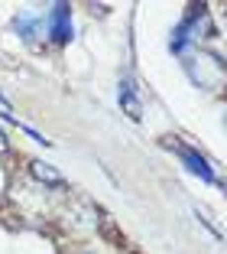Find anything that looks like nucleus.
<instances>
[{"label": "nucleus", "mask_w": 227, "mask_h": 254, "mask_svg": "<svg viewBox=\"0 0 227 254\" xmlns=\"http://www.w3.org/2000/svg\"><path fill=\"white\" fill-rule=\"evenodd\" d=\"M49 36L55 43H68L72 39V7L68 3H55L49 13Z\"/></svg>", "instance_id": "f257e3e1"}, {"label": "nucleus", "mask_w": 227, "mask_h": 254, "mask_svg": "<svg viewBox=\"0 0 227 254\" xmlns=\"http://www.w3.org/2000/svg\"><path fill=\"white\" fill-rule=\"evenodd\" d=\"M169 147H172V150H176V153H179V157L185 160V166H188V170L195 173V176H201V180H205V183H214V170H211V166H208V160L201 157V153H195V150H191V147H182V143H179V140H169Z\"/></svg>", "instance_id": "f03ea898"}, {"label": "nucleus", "mask_w": 227, "mask_h": 254, "mask_svg": "<svg viewBox=\"0 0 227 254\" xmlns=\"http://www.w3.org/2000/svg\"><path fill=\"white\" fill-rule=\"evenodd\" d=\"M117 98H120V108L127 111V118H133V121L143 118V105H139V95H136V88H133L130 78H124V82H120Z\"/></svg>", "instance_id": "7ed1b4c3"}, {"label": "nucleus", "mask_w": 227, "mask_h": 254, "mask_svg": "<svg viewBox=\"0 0 227 254\" xmlns=\"http://www.w3.org/2000/svg\"><path fill=\"white\" fill-rule=\"evenodd\" d=\"M13 26H16V30L23 33V39H30V43H33V39H36L39 33H43V16H30V13H20V16H16V20H13Z\"/></svg>", "instance_id": "20e7f679"}, {"label": "nucleus", "mask_w": 227, "mask_h": 254, "mask_svg": "<svg viewBox=\"0 0 227 254\" xmlns=\"http://www.w3.org/2000/svg\"><path fill=\"white\" fill-rule=\"evenodd\" d=\"M33 176L43 183H49V186H62V173H55L49 163H33Z\"/></svg>", "instance_id": "39448f33"}, {"label": "nucleus", "mask_w": 227, "mask_h": 254, "mask_svg": "<svg viewBox=\"0 0 227 254\" xmlns=\"http://www.w3.org/2000/svg\"><path fill=\"white\" fill-rule=\"evenodd\" d=\"M7 150H10V143H7V137L0 134V153H7Z\"/></svg>", "instance_id": "423d86ee"}, {"label": "nucleus", "mask_w": 227, "mask_h": 254, "mask_svg": "<svg viewBox=\"0 0 227 254\" xmlns=\"http://www.w3.org/2000/svg\"><path fill=\"white\" fill-rule=\"evenodd\" d=\"M0 105H7V101H3V98H0Z\"/></svg>", "instance_id": "0eeeda50"}, {"label": "nucleus", "mask_w": 227, "mask_h": 254, "mask_svg": "<svg viewBox=\"0 0 227 254\" xmlns=\"http://www.w3.org/2000/svg\"><path fill=\"white\" fill-rule=\"evenodd\" d=\"M0 186H3V176H0Z\"/></svg>", "instance_id": "6e6552de"}]
</instances>
